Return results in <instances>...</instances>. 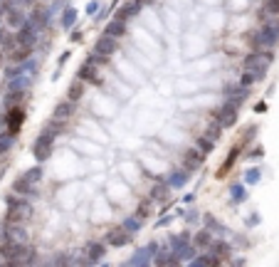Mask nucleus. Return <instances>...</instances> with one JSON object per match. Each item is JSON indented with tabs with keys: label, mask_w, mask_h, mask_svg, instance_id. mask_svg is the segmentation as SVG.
<instances>
[{
	"label": "nucleus",
	"mask_w": 279,
	"mask_h": 267,
	"mask_svg": "<svg viewBox=\"0 0 279 267\" xmlns=\"http://www.w3.org/2000/svg\"><path fill=\"white\" fill-rule=\"evenodd\" d=\"M37 250L22 240H3L0 243V260L10 267H22V265H35L37 262Z\"/></svg>",
	"instance_id": "obj_1"
},
{
	"label": "nucleus",
	"mask_w": 279,
	"mask_h": 267,
	"mask_svg": "<svg viewBox=\"0 0 279 267\" xmlns=\"http://www.w3.org/2000/svg\"><path fill=\"white\" fill-rule=\"evenodd\" d=\"M252 50H274L279 45V18H267L250 35Z\"/></svg>",
	"instance_id": "obj_2"
},
{
	"label": "nucleus",
	"mask_w": 279,
	"mask_h": 267,
	"mask_svg": "<svg viewBox=\"0 0 279 267\" xmlns=\"http://www.w3.org/2000/svg\"><path fill=\"white\" fill-rule=\"evenodd\" d=\"M5 205H8L5 223H22V220L32 218V210H35V208H32V203H30V198L18 196L15 190L5 196Z\"/></svg>",
	"instance_id": "obj_3"
},
{
	"label": "nucleus",
	"mask_w": 279,
	"mask_h": 267,
	"mask_svg": "<svg viewBox=\"0 0 279 267\" xmlns=\"http://www.w3.org/2000/svg\"><path fill=\"white\" fill-rule=\"evenodd\" d=\"M274 62V50H252L242 60V69H269Z\"/></svg>",
	"instance_id": "obj_4"
},
{
	"label": "nucleus",
	"mask_w": 279,
	"mask_h": 267,
	"mask_svg": "<svg viewBox=\"0 0 279 267\" xmlns=\"http://www.w3.org/2000/svg\"><path fill=\"white\" fill-rule=\"evenodd\" d=\"M237 117H240V106L232 104L230 99H225V102L218 106V111H215V122H218L222 129L235 126V124H237Z\"/></svg>",
	"instance_id": "obj_5"
},
{
	"label": "nucleus",
	"mask_w": 279,
	"mask_h": 267,
	"mask_svg": "<svg viewBox=\"0 0 279 267\" xmlns=\"http://www.w3.org/2000/svg\"><path fill=\"white\" fill-rule=\"evenodd\" d=\"M22 124H25V109H22L20 104L8 106V109H5V117H3V126H5V131L18 134V131L22 129Z\"/></svg>",
	"instance_id": "obj_6"
},
{
	"label": "nucleus",
	"mask_w": 279,
	"mask_h": 267,
	"mask_svg": "<svg viewBox=\"0 0 279 267\" xmlns=\"http://www.w3.org/2000/svg\"><path fill=\"white\" fill-rule=\"evenodd\" d=\"M156 250H158V243H148V245H143L141 250H136L134 257H129L124 265H129V267H146V265H151Z\"/></svg>",
	"instance_id": "obj_7"
},
{
	"label": "nucleus",
	"mask_w": 279,
	"mask_h": 267,
	"mask_svg": "<svg viewBox=\"0 0 279 267\" xmlns=\"http://www.w3.org/2000/svg\"><path fill=\"white\" fill-rule=\"evenodd\" d=\"M222 94H225V99H230L232 104L242 106V104L247 102V97H250V87H242V84H225Z\"/></svg>",
	"instance_id": "obj_8"
},
{
	"label": "nucleus",
	"mask_w": 279,
	"mask_h": 267,
	"mask_svg": "<svg viewBox=\"0 0 279 267\" xmlns=\"http://www.w3.org/2000/svg\"><path fill=\"white\" fill-rule=\"evenodd\" d=\"M131 240H134V235L126 233L124 227H114V230H109V233L104 235V243L111 245V247H124V245H129Z\"/></svg>",
	"instance_id": "obj_9"
},
{
	"label": "nucleus",
	"mask_w": 279,
	"mask_h": 267,
	"mask_svg": "<svg viewBox=\"0 0 279 267\" xmlns=\"http://www.w3.org/2000/svg\"><path fill=\"white\" fill-rule=\"evenodd\" d=\"M35 82V74H15V77L5 80V89L8 92H27Z\"/></svg>",
	"instance_id": "obj_10"
},
{
	"label": "nucleus",
	"mask_w": 279,
	"mask_h": 267,
	"mask_svg": "<svg viewBox=\"0 0 279 267\" xmlns=\"http://www.w3.org/2000/svg\"><path fill=\"white\" fill-rule=\"evenodd\" d=\"M84 255H87L89 265H99V262L104 260V255H106V243H101V240L87 243V245H84Z\"/></svg>",
	"instance_id": "obj_11"
},
{
	"label": "nucleus",
	"mask_w": 279,
	"mask_h": 267,
	"mask_svg": "<svg viewBox=\"0 0 279 267\" xmlns=\"http://www.w3.org/2000/svg\"><path fill=\"white\" fill-rule=\"evenodd\" d=\"M77 80H82L84 84H101V77H99V72H97V64H92L89 60H84V64L77 69Z\"/></svg>",
	"instance_id": "obj_12"
},
{
	"label": "nucleus",
	"mask_w": 279,
	"mask_h": 267,
	"mask_svg": "<svg viewBox=\"0 0 279 267\" xmlns=\"http://www.w3.org/2000/svg\"><path fill=\"white\" fill-rule=\"evenodd\" d=\"M116 50H119V37H111V35L99 37L97 45H94V52H97V55H101V57H111Z\"/></svg>",
	"instance_id": "obj_13"
},
{
	"label": "nucleus",
	"mask_w": 279,
	"mask_h": 267,
	"mask_svg": "<svg viewBox=\"0 0 279 267\" xmlns=\"http://www.w3.org/2000/svg\"><path fill=\"white\" fill-rule=\"evenodd\" d=\"M52 15H55V13H52L50 8H35V10H32L27 18L35 22V27H37L40 32H42V30H47V27H50V22H52Z\"/></svg>",
	"instance_id": "obj_14"
},
{
	"label": "nucleus",
	"mask_w": 279,
	"mask_h": 267,
	"mask_svg": "<svg viewBox=\"0 0 279 267\" xmlns=\"http://www.w3.org/2000/svg\"><path fill=\"white\" fill-rule=\"evenodd\" d=\"M203 161H205V154H200L198 148H188L185 154H183V168H185V171H190V173L200 168V166H203Z\"/></svg>",
	"instance_id": "obj_15"
},
{
	"label": "nucleus",
	"mask_w": 279,
	"mask_h": 267,
	"mask_svg": "<svg viewBox=\"0 0 279 267\" xmlns=\"http://www.w3.org/2000/svg\"><path fill=\"white\" fill-rule=\"evenodd\" d=\"M146 3H148V0H129V3H124L121 8L116 10L114 18H119V20H124V22H126V20H131V18H134Z\"/></svg>",
	"instance_id": "obj_16"
},
{
	"label": "nucleus",
	"mask_w": 279,
	"mask_h": 267,
	"mask_svg": "<svg viewBox=\"0 0 279 267\" xmlns=\"http://www.w3.org/2000/svg\"><path fill=\"white\" fill-rule=\"evenodd\" d=\"M208 252L213 255V257H218L220 262H225L227 257H230V252H232V247H230V243L225 240V238H213V243H210V247H208Z\"/></svg>",
	"instance_id": "obj_17"
},
{
	"label": "nucleus",
	"mask_w": 279,
	"mask_h": 267,
	"mask_svg": "<svg viewBox=\"0 0 279 267\" xmlns=\"http://www.w3.org/2000/svg\"><path fill=\"white\" fill-rule=\"evenodd\" d=\"M13 190H15L18 196H25V198H30V201L37 198V183H27L22 176L13 181Z\"/></svg>",
	"instance_id": "obj_18"
},
{
	"label": "nucleus",
	"mask_w": 279,
	"mask_h": 267,
	"mask_svg": "<svg viewBox=\"0 0 279 267\" xmlns=\"http://www.w3.org/2000/svg\"><path fill=\"white\" fill-rule=\"evenodd\" d=\"M25 13H22V8L20 5H8V10H5V20H8V27H13V30H18L22 22H25Z\"/></svg>",
	"instance_id": "obj_19"
},
{
	"label": "nucleus",
	"mask_w": 279,
	"mask_h": 267,
	"mask_svg": "<svg viewBox=\"0 0 279 267\" xmlns=\"http://www.w3.org/2000/svg\"><path fill=\"white\" fill-rule=\"evenodd\" d=\"M264 77H267V72H264V69H242V77H240V82H237V84L252 87V84L262 82Z\"/></svg>",
	"instance_id": "obj_20"
},
{
	"label": "nucleus",
	"mask_w": 279,
	"mask_h": 267,
	"mask_svg": "<svg viewBox=\"0 0 279 267\" xmlns=\"http://www.w3.org/2000/svg\"><path fill=\"white\" fill-rule=\"evenodd\" d=\"M74 109H77V104L74 102H69V99H64V102H60L57 106H55V114H52V119H60V122H67L72 114H74Z\"/></svg>",
	"instance_id": "obj_21"
},
{
	"label": "nucleus",
	"mask_w": 279,
	"mask_h": 267,
	"mask_svg": "<svg viewBox=\"0 0 279 267\" xmlns=\"http://www.w3.org/2000/svg\"><path fill=\"white\" fill-rule=\"evenodd\" d=\"M188 181H190V171H185V168H178V171H173V173L166 178V183H168L171 188H183Z\"/></svg>",
	"instance_id": "obj_22"
},
{
	"label": "nucleus",
	"mask_w": 279,
	"mask_h": 267,
	"mask_svg": "<svg viewBox=\"0 0 279 267\" xmlns=\"http://www.w3.org/2000/svg\"><path fill=\"white\" fill-rule=\"evenodd\" d=\"M190 243H193L198 250H208V247H210V243H213V233L208 230V227H203L200 233H195V235L190 238Z\"/></svg>",
	"instance_id": "obj_23"
},
{
	"label": "nucleus",
	"mask_w": 279,
	"mask_h": 267,
	"mask_svg": "<svg viewBox=\"0 0 279 267\" xmlns=\"http://www.w3.org/2000/svg\"><path fill=\"white\" fill-rule=\"evenodd\" d=\"M104 35H111V37H124V35H126V22H124V20H119V18L109 20V22H106V27H104Z\"/></svg>",
	"instance_id": "obj_24"
},
{
	"label": "nucleus",
	"mask_w": 279,
	"mask_h": 267,
	"mask_svg": "<svg viewBox=\"0 0 279 267\" xmlns=\"http://www.w3.org/2000/svg\"><path fill=\"white\" fill-rule=\"evenodd\" d=\"M247 201V188L242 185V183H232L230 185V203L232 205H240V203H245Z\"/></svg>",
	"instance_id": "obj_25"
},
{
	"label": "nucleus",
	"mask_w": 279,
	"mask_h": 267,
	"mask_svg": "<svg viewBox=\"0 0 279 267\" xmlns=\"http://www.w3.org/2000/svg\"><path fill=\"white\" fill-rule=\"evenodd\" d=\"M188 265H193V267H218L220 265V260L218 257H213L210 252H205V255H200V252H198Z\"/></svg>",
	"instance_id": "obj_26"
},
{
	"label": "nucleus",
	"mask_w": 279,
	"mask_h": 267,
	"mask_svg": "<svg viewBox=\"0 0 279 267\" xmlns=\"http://www.w3.org/2000/svg\"><path fill=\"white\" fill-rule=\"evenodd\" d=\"M198 252H200V250H198V247H195L193 243H188V245L178 247V250H176L173 255L178 257V262H180V265H185V262H190V260H193V257H195Z\"/></svg>",
	"instance_id": "obj_27"
},
{
	"label": "nucleus",
	"mask_w": 279,
	"mask_h": 267,
	"mask_svg": "<svg viewBox=\"0 0 279 267\" xmlns=\"http://www.w3.org/2000/svg\"><path fill=\"white\" fill-rule=\"evenodd\" d=\"M267 18H279V0H264L262 3L259 20H267Z\"/></svg>",
	"instance_id": "obj_28"
},
{
	"label": "nucleus",
	"mask_w": 279,
	"mask_h": 267,
	"mask_svg": "<svg viewBox=\"0 0 279 267\" xmlns=\"http://www.w3.org/2000/svg\"><path fill=\"white\" fill-rule=\"evenodd\" d=\"M82 97H84V82H82V80H74V82L67 87V99L77 104Z\"/></svg>",
	"instance_id": "obj_29"
},
{
	"label": "nucleus",
	"mask_w": 279,
	"mask_h": 267,
	"mask_svg": "<svg viewBox=\"0 0 279 267\" xmlns=\"http://www.w3.org/2000/svg\"><path fill=\"white\" fill-rule=\"evenodd\" d=\"M190 238H193V235H190L188 230H183V233H176V235H171V238H168V247H171V252H176L178 247L188 245V243H190Z\"/></svg>",
	"instance_id": "obj_30"
},
{
	"label": "nucleus",
	"mask_w": 279,
	"mask_h": 267,
	"mask_svg": "<svg viewBox=\"0 0 279 267\" xmlns=\"http://www.w3.org/2000/svg\"><path fill=\"white\" fill-rule=\"evenodd\" d=\"M168 190H171V185H168L166 181H158V183L151 188V201H166V198H168Z\"/></svg>",
	"instance_id": "obj_31"
},
{
	"label": "nucleus",
	"mask_w": 279,
	"mask_h": 267,
	"mask_svg": "<svg viewBox=\"0 0 279 267\" xmlns=\"http://www.w3.org/2000/svg\"><path fill=\"white\" fill-rule=\"evenodd\" d=\"M237 156H240V146H235V148L230 151V154H227V159H225V164H222V166L218 168V178H222V176H225V173H227V171H230V168L235 166V161H237Z\"/></svg>",
	"instance_id": "obj_32"
},
{
	"label": "nucleus",
	"mask_w": 279,
	"mask_h": 267,
	"mask_svg": "<svg viewBox=\"0 0 279 267\" xmlns=\"http://www.w3.org/2000/svg\"><path fill=\"white\" fill-rule=\"evenodd\" d=\"M77 15H79V13H77L72 5H67V8L62 10V20H60V22H62V30H72L74 22H77Z\"/></svg>",
	"instance_id": "obj_33"
},
{
	"label": "nucleus",
	"mask_w": 279,
	"mask_h": 267,
	"mask_svg": "<svg viewBox=\"0 0 279 267\" xmlns=\"http://www.w3.org/2000/svg\"><path fill=\"white\" fill-rule=\"evenodd\" d=\"M42 176H45L42 164H37V166H32V168H27V171L22 173V178H25L27 183H40V181H42Z\"/></svg>",
	"instance_id": "obj_34"
},
{
	"label": "nucleus",
	"mask_w": 279,
	"mask_h": 267,
	"mask_svg": "<svg viewBox=\"0 0 279 267\" xmlns=\"http://www.w3.org/2000/svg\"><path fill=\"white\" fill-rule=\"evenodd\" d=\"M141 218H136V215H126L124 220H121V227H124V230L126 233H131V235H136L139 230H141Z\"/></svg>",
	"instance_id": "obj_35"
},
{
	"label": "nucleus",
	"mask_w": 279,
	"mask_h": 267,
	"mask_svg": "<svg viewBox=\"0 0 279 267\" xmlns=\"http://www.w3.org/2000/svg\"><path fill=\"white\" fill-rule=\"evenodd\" d=\"M195 148L200 151V154L210 156V154H213V148H215V141H210V139L203 134V136H198V139H195Z\"/></svg>",
	"instance_id": "obj_36"
},
{
	"label": "nucleus",
	"mask_w": 279,
	"mask_h": 267,
	"mask_svg": "<svg viewBox=\"0 0 279 267\" xmlns=\"http://www.w3.org/2000/svg\"><path fill=\"white\" fill-rule=\"evenodd\" d=\"M0 47L8 50V52L15 47V35H13L8 27H0Z\"/></svg>",
	"instance_id": "obj_37"
},
{
	"label": "nucleus",
	"mask_w": 279,
	"mask_h": 267,
	"mask_svg": "<svg viewBox=\"0 0 279 267\" xmlns=\"http://www.w3.org/2000/svg\"><path fill=\"white\" fill-rule=\"evenodd\" d=\"M13 146H15V134H10V131L0 134V156H5Z\"/></svg>",
	"instance_id": "obj_38"
},
{
	"label": "nucleus",
	"mask_w": 279,
	"mask_h": 267,
	"mask_svg": "<svg viewBox=\"0 0 279 267\" xmlns=\"http://www.w3.org/2000/svg\"><path fill=\"white\" fill-rule=\"evenodd\" d=\"M22 97H25V92H8V94H5V102H3V106H5V109H8V106H15V104H18Z\"/></svg>",
	"instance_id": "obj_39"
},
{
	"label": "nucleus",
	"mask_w": 279,
	"mask_h": 267,
	"mask_svg": "<svg viewBox=\"0 0 279 267\" xmlns=\"http://www.w3.org/2000/svg\"><path fill=\"white\" fill-rule=\"evenodd\" d=\"M205 136H208L210 141H218V139L222 136V126H220L218 122H213V124L208 126V131H205Z\"/></svg>",
	"instance_id": "obj_40"
},
{
	"label": "nucleus",
	"mask_w": 279,
	"mask_h": 267,
	"mask_svg": "<svg viewBox=\"0 0 279 267\" xmlns=\"http://www.w3.org/2000/svg\"><path fill=\"white\" fill-rule=\"evenodd\" d=\"M259 178H262V171H259V168H250V171L245 173V183H247V185L259 183Z\"/></svg>",
	"instance_id": "obj_41"
},
{
	"label": "nucleus",
	"mask_w": 279,
	"mask_h": 267,
	"mask_svg": "<svg viewBox=\"0 0 279 267\" xmlns=\"http://www.w3.org/2000/svg\"><path fill=\"white\" fill-rule=\"evenodd\" d=\"M151 203H153V201H143V203H139L136 218H141V220H143V218H148V215H151Z\"/></svg>",
	"instance_id": "obj_42"
},
{
	"label": "nucleus",
	"mask_w": 279,
	"mask_h": 267,
	"mask_svg": "<svg viewBox=\"0 0 279 267\" xmlns=\"http://www.w3.org/2000/svg\"><path fill=\"white\" fill-rule=\"evenodd\" d=\"M50 265H72V257L67 252H60L55 260H50Z\"/></svg>",
	"instance_id": "obj_43"
},
{
	"label": "nucleus",
	"mask_w": 279,
	"mask_h": 267,
	"mask_svg": "<svg viewBox=\"0 0 279 267\" xmlns=\"http://www.w3.org/2000/svg\"><path fill=\"white\" fill-rule=\"evenodd\" d=\"M111 10H114V5H109V8H101V10H97V13H94V20H97V22H101V20H106Z\"/></svg>",
	"instance_id": "obj_44"
},
{
	"label": "nucleus",
	"mask_w": 279,
	"mask_h": 267,
	"mask_svg": "<svg viewBox=\"0 0 279 267\" xmlns=\"http://www.w3.org/2000/svg\"><path fill=\"white\" fill-rule=\"evenodd\" d=\"M262 156H264V148H262V146H255L250 154H247V159H252V161H259Z\"/></svg>",
	"instance_id": "obj_45"
},
{
	"label": "nucleus",
	"mask_w": 279,
	"mask_h": 267,
	"mask_svg": "<svg viewBox=\"0 0 279 267\" xmlns=\"http://www.w3.org/2000/svg\"><path fill=\"white\" fill-rule=\"evenodd\" d=\"M173 218H176V215H166V218H161V220L156 223V227H166V225H171V223H173Z\"/></svg>",
	"instance_id": "obj_46"
},
{
	"label": "nucleus",
	"mask_w": 279,
	"mask_h": 267,
	"mask_svg": "<svg viewBox=\"0 0 279 267\" xmlns=\"http://www.w3.org/2000/svg\"><path fill=\"white\" fill-rule=\"evenodd\" d=\"M69 57H72V52H69V50H67V52H62V57L57 60V67H62V64H67V62H69Z\"/></svg>",
	"instance_id": "obj_47"
},
{
	"label": "nucleus",
	"mask_w": 279,
	"mask_h": 267,
	"mask_svg": "<svg viewBox=\"0 0 279 267\" xmlns=\"http://www.w3.org/2000/svg\"><path fill=\"white\" fill-rule=\"evenodd\" d=\"M8 3H10V5H20V8H22V5H32L35 0H8Z\"/></svg>",
	"instance_id": "obj_48"
},
{
	"label": "nucleus",
	"mask_w": 279,
	"mask_h": 267,
	"mask_svg": "<svg viewBox=\"0 0 279 267\" xmlns=\"http://www.w3.org/2000/svg\"><path fill=\"white\" fill-rule=\"evenodd\" d=\"M97 10H99V3H97V0H92V3L87 5V13H89V15H94Z\"/></svg>",
	"instance_id": "obj_49"
},
{
	"label": "nucleus",
	"mask_w": 279,
	"mask_h": 267,
	"mask_svg": "<svg viewBox=\"0 0 279 267\" xmlns=\"http://www.w3.org/2000/svg\"><path fill=\"white\" fill-rule=\"evenodd\" d=\"M255 111H257V114H264V111H267V102H257V104H255Z\"/></svg>",
	"instance_id": "obj_50"
},
{
	"label": "nucleus",
	"mask_w": 279,
	"mask_h": 267,
	"mask_svg": "<svg viewBox=\"0 0 279 267\" xmlns=\"http://www.w3.org/2000/svg\"><path fill=\"white\" fill-rule=\"evenodd\" d=\"M257 223H259V215H257V213H252V215L247 218V225H250V227H255Z\"/></svg>",
	"instance_id": "obj_51"
},
{
	"label": "nucleus",
	"mask_w": 279,
	"mask_h": 267,
	"mask_svg": "<svg viewBox=\"0 0 279 267\" xmlns=\"http://www.w3.org/2000/svg\"><path fill=\"white\" fill-rule=\"evenodd\" d=\"M82 37H84L82 32H79V30H74V32H72V37H69V40H72V42H82Z\"/></svg>",
	"instance_id": "obj_52"
},
{
	"label": "nucleus",
	"mask_w": 279,
	"mask_h": 267,
	"mask_svg": "<svg viewBox=\"0 0 279 267\" xmlns=\"http://www.w3.org/2000/svg\"><path fill=\"white\" fill-rule=\"evenodd\" d=\"M230 262H232V265H245L247 260H245V257H235V260H230Z\"/></svg>",
	"instance_id": "obj_53"
},
{
	"label": "nucleus",
	"mask_w": 279,
	"mask_h": 267,
	"mask_svg": "<svg viewBox=\"0 0 279 267\" xmlns=\"http://www.w3.org/2000/svg\"><path fill=\"white\" fill-rule=\"evenodd\" d=\"M193 201H195V193H188V196L183 198V203H193Z\"/></svg>",
	"instance_id": "obj_54"
}]
</instances>
